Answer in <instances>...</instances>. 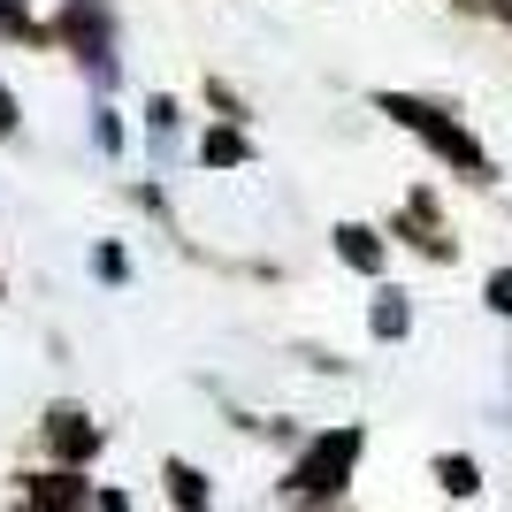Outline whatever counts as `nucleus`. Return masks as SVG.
I'll return each instance as SVG.
<instances>
[{
	"label": "nucleus",
	"instance_id": "f257e3e1",
	"mask_svg": "<svg viewBox=\"0 0 512 512\" xmlns=\"http://www.w3.org/2000/svg\"><path fill=\"white\" fill-rule=\"evenodd\" d=\"M375 107H383L390 123L398 130H413V138H421L428 153H436V161H451V169L459 176H474V184H482V176H490V153L474 146L467 130L451 123L444 107H428V100H413V92H375Z\"/></svg>",
	"mask_w": 512,
	"mask_h": 512
},
{
	"label": "nucleus",
	"instance_id": "f03ea898",
	"mask_svg": "<svg viewBox=\"0 0 512 512\" xmlns=\"http://www.w3.org/2000/svg\"><path fill=\"white\" fill-rule=\"evenodd\" d=\"M360 428H337V436H321L314 451H306L299 467H291V482H283V497H299V505H337L344 482H352V467H360Z\"/></svg>",
	"mask_w": 512,
	"mask_h": 512
},
{
	"label": "nucleus",
	"instance_id": "7ed1b4c3",
	"mask_svg": "<svg viewBox=\"0 0 512 512\" xmlns=\"http://www.w3.org/2000/svg\"><path fill=\"white\" fill-rule=\"evenodd\" d=\"M62 39L92 62V77H100V85L115 77V62H107V8H100V0H69V8H62Z\"/></svg>",
	"mask_w": 512,
	"mask_h": 512
},
{
	"label": "nucleus",
	"instance_id": "20e7f679",
	"mask_svg": "<svg viewBox=\"0 0 512 512\" xmlns=\"http://www.w3.org/2000/svg\"><path fill=\"white\" fill-rule=\"evenodd\" d=\"M46 451L69 459V467H85L92 451H100V428H92L77 406H54V413H46Z\"/></svg>",
	"mask_w": 512,
	"mask_h": 512
},
{
	"label": "nucleus",
	"instance_id": "39448f33",
	"mask_svg": "<svg viewBox=\"0 0 512 512\" xmlns=\"http://www.w3.org/2000/svg\"><path fill=\"white\" fill-rule=\"evenodd\" d=\"M23 497H31V505H46V512H69V505H85V474H77V467H69V459H62V467H54V474H39V482H23Z\"/></svg>",
	"mask_w": 512,
	"mask_h": 512
},
{
	"label": "nucleus",
	"instance_id": "423d86ee",
	"mask_svg": "<svg viewBox=\"0 0 512 512\" xmlns=\"http://www.w3.org/2000/svg\"><path fill=\"white\" fill-rule=\"evenodd\" d=\"M337 253H344V268H360V276H383V237L367 230V222H344V230H337Z\"/></svg>",
	"mask_w": 512,
	"mask_h": 512
},
{
	"label": "nucleus",
	"instance_id": "0eeeda50",
	"mask_svg": "<svg viewBox=\"0 0 512 512\" xmlns=\"http://www.w3.org/2000/svg\"><path fill=\"white\" fill-rule=\"evenodd\" d=\"M161 482H169V505H184V512L214 505V490H207V474H199L192 459H169V467H161Z\"/></svg>",
	"mask_w": 512,
	"mask_h": 512
},
{
	"label": "nucleus",
	"instance_id": "6e6552de",
	"mask_svg": "<svg viewBox=\"0 0 512 512\" xmlns=\"http://www.w3.org/2000/svg\"><path fill=\"white\" fill-rule=\"evenodd\" d=\"M245 130L237 123H222V130H207V138H199V161H207V169H237V161H245Z\"/></svg>",
	"mask_w": 512,
	"mask_h": 512
},
{
	"label": "nucleus",
	"instance_id": "1a4fd4ad",
	"mask_svg": "<svg viewBox=\"0 0 512 512\" xmlns=\"http://www.w3.org/2000/svg\"><path fill=\"white\" fill-rule=\"evenodd\" d=\"M406 299H398V291H383V299L367 306V329H375V337H406Z\"/></svg>",
	"mask_w": 512,
	"mask_h": 512
},
{
	"label": "nucleus",
	"instance_id": "9d476101",
	"mask_svg": "<svg viewBox=\"0 0 512 512\" xmlns=\"http://www.w3.org/2000/svg\"><path fill=\"white\" fill-rule=\"evenodd\" d=\"M436 482H444V497H474L482 490V467L474 459H436Z\"/></svg>",
	"mask_w": 512,
	"mask_h": 512
},
{
	"label": "nucleus",
	"instance_id": "9b49d317",
	"mask_svg": "<svg viewBox=\"0 0 512 512\" xmlns=\"http://www.w3.org/2000/svg\"><path fill=\"white\" fill-rule=\"evenodd\" d=\"M490 306H497V314H512V268H497V276H490Z\"/></svg>",
	"mask_w": 512,
	"mask_h": 512
},
{
	"label": "nucleus",
	"instance_id": "f8f14e48",
	"mask_svg": "<svg viewBox=\"0 0 512 512\" xmlns=\"http://www.w3.org/2000/svg\"><path fill=\"white\" fill-rule=\"evenodd\" d=\"M100 276H107V283H123V276H130V260L115 253V245H100Z\"/></svg>",
	"mask_w": 512,
	"mask_h": 512
},
{
	"label": "nucleus",
	"instance_id": "ddd939ff",
	"mask_svg": "<svg viewBox=\"0 0 512 512\" xmlns=\"http://www.w3.org/2000/svg\"><path fill=\"white\" fill-rule=\"evenodd\" d=\"M16 130V100H8V85H0V138Z\"/></svg>",
	"mask_w": 512,
	"mask_h": 512
},
{
	"label": "nucleus",
	"instance_id": "4468645a",
	"mask_svg": "<svg viewBox=\"0 0 512 512\" xmlns=\"http://www.w3.org/2000/svg\"><path fill=\"white\" fill-rule=\"evenodd\" d=\"M497 8H505V23H512V0H497Z\"/></svg>",
	"mask_w": 512,
	"mask_h": 512
}]
</instances>
